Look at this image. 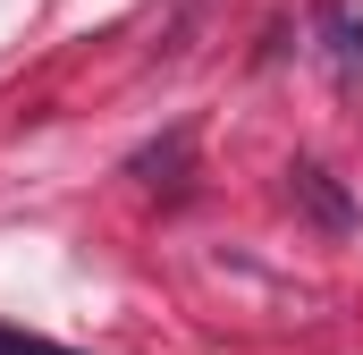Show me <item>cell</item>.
<instances>
[{
  "label": "cell",
  "mask_w": 363,
  "mask_h": 355,
  "mask_svg": "<svg viewBox=\"0 0 363 355\" xmlns=\"http://www.w3.org/2000/svg\"><path fill=\"white\" fill-rule=\"evenodd\" d=\"M287 186H296V195L313 203V220H321V229H347V220H355V203H347V195H338L330 178L313 170V161H296V170H287Z\"/></svg>",
  "instance_id": "6da1fadb"
},
{
  "label": "cell",
  "mask_w": 363,
  "mask_h": 355,
  "mask_svg": "<svg viewBox=\"0 0 363 355\" xmlns=\"http://www.w3.org/2000/svg\"><path fill=\"white\" fill-rule=\"evenodd\" d=\"M321 34H330V68L355 77V68H363V17L347 9V0H330V9H321Z\"/></svg>",
  "instance_id": "7a4b0ae2"
},
{
  "label": "cell",
  "mask_w": 363,
  "mask_h": 355,
  "mask_svg": "<svg viewBox=\"0 0 363 355\" xmlns=\"http://www.w3.org/2000/svg\"><path fill=\"white\" fill-rule=\"evenodd\" d=\"M0 355H77V347H51V339H34V330H0Z\"/></svg>",
  "instance_id": "3957f363"
}]
</instances>
